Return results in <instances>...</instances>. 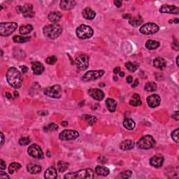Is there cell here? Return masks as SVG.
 I'll return each instance as SVG.
<instances>
[{
    "label": "cell",
    "instance_id": "cell-1",
    "mask_svg": "<svg viewBox=\"0 0 179 179\" xmlns=\"http://www.w3.org/2000/svg\"><path fill=\"white\" fill-rule=\"evenodd\" d=\"M6 79L11 87L18 89L22 85V79L20 73L15 67H10L6 73Z\"/></svg>",
    "mask_w": 179,
    "mask_h": 179
},
{
    "label": "cell",
    "instance_id": "cell-2",
    "mask_svg": "<svg viewBox=\"0 0 179 179\" xmlns=\"http://www.w3.org/2000/svg\"><path fill=\"white\" fill-rule=\"evenodd\" d=\"M62 32V27L57 24L47 25L43 27V33L46 38L49 39H55Z\"/></svg>",
    "mask_w": 179,
    "mask_h": 179
},
{
    "label": "cell",
    "instance_id": "cell-3",
    "mask_svg": "<svg viewBox=\"0 0 179 179\" xmlns=\"http://www.w3.org/2000/svg\"><path fill=\"white\" fill-rule=\"evenodd\" d=\"M94 172L91 169H81L76 172H71L67 174L64 176V178L74 179V178H93Z\"/></svg>",
    "mask_w": 179,
    "mask_h": 179
},
{
    "label": "cell",
    "instance_id": "cell-4",
    "mask_svg": "<svg viewBox=\"0 0 179 179\" xmlns=\"http://www.w3.org/2000/svg\"><path fill=\"white\" fill-rule=\"evenodd\" d=\"M76 33L79 39H87L92 37L94 31L91 27L85 25H81L76 29Z\"/></svg>",
    "mask_w": 179,
    "mask_h": 179
},
{
    "label": "cell",
    "instance_id": "cell-5",
    "mask_svg": "<svg viewBox=\"0 0 179 179\" xmlns=\"http://www.w3.org/2000/svg\"><path fill=\"white\" fill-rule=\"evenodd\" d=\"M136 145L139 148L147 150V149H151L155 146V141L151 135H146L138 141Z\"/></svg>",
    "mask_w": 179,
    "mask_h": 179
},
{
    "label": "cell",
    "instance_id": "cell-6",
    "mask_svg": "<svg viewBox=\"0 0 179 179\" xmlns=\"http://www.w3.org/2000/svg\"><path fill=\"white\" fill-rule=\"evenodd\" d=\"M18 24L16 22H1L0 23V34L3 37H8L16 30Z\"/></svg>",
    "mask_w": 179,
    "mask_h": 179
},
{
    "label": "cell",
    "instance_id": "cell-7",
    "mask_svg": "<svg viewBox=\"0 0 179 179\" xmlns=\"http://www.w3.org/2000/svg\"><path fill=\"white\" fill-rule=\"evenodd\" d=\"M44 94L49 97L58 99L62 96V88L59 85H55L51 87L46 88L44 90Z\"/></svg>",
    "mask_w": 179,
    "mask_h": 179
},
{
    "label": "cell",
    "instance_id": "cell-8",
    "mask_svg": "<svg viewBox=\"0 0 179 179\" xmlns=\"http://www.w3.org/2000/svg\"><path fill=\"white\" fill-rule=\"evenodd\" d=\"M104 74V71L103 70H96V71H89L86 72L81 78V80L84 82H88L94 81L100 79Z\"/></svg>",
    "mask_w": 179,
    "mask_h": 179
},
{
    "label": "cell",
    "instance_id": "cell-9",
    "mask_svg": "<svg viewBox=\"0 0 179 179\" xmlns=\"http://www.w3.org/2000/svg\"><path fill=\"white\" fill-rule=\"evenodd\" d=\"M75 63L79 70H85L89 66V57L85 54L80 55L76 58Z\"/></svg>",
    "mask_w": 179,
    "mask_h": 179
},
{
    "label": "cell",
    "instance_id": "cell-10",
    "mask_svg": "<svg viewBox=\"0 0 179 179\" xmlns=\"http://www.w3.org/2000/svg\"><path fill=\"white\" fill-rule=\"evenodd\" d=\"M160 27L155 23L148 22L143 25L140 28V32L145 35H150L157 32L159 31Z\"/></svg>",
    "mask_w": 179,
    "mask_h": 179
},
{
    "label": "cell",
    "instance_id": "cell-11",
    "mask_svg": "<svg viewBox=\"0 0 179 179\" xmlns=\"http://www.w3.org/2000/svg\"><path fill=\"white\" fill-rule=\"evenodd\" d=\"M79 136V133L76 130H65L60 134L59 138L62 141H71L76 139Z\"/></svg>",
    "mask_w": 179,
    "mask_h": 179
},
{
    "label": "cell",
    "instance_id": "cell-12",
    "mask_svg": "<svg viewBox=\"0 0 179 179\" xmlns=\"http://www.w3.org/2000/svg\"><path fill=\"white\" fill-rule=\"evenodd\" d=\"M16 10L19 13H22L26 18H32L34 16L33 7L31 4H25L24 6H17Z\"/></svg>",
    "mask_w": 179,
    "mask_h": 179
},
{
    "label": "cell",
    "instance_id": "cell-13",
    "mask_svg": "<svg viewBox=\"0 0 179 179\" xmlns=\"http://www.w3.org/2000/svg\"><path fill=\"white\" fill-rule=\"evenodd\" d=\"M28 153L29 155L34 158L37 159H43V153L42 151L41 148L37 144H32L29 146L28 148Z\"/></svg>",
    "mask_w": 179,
    "mask_h": 179
},
{
    "label": "cell",
    "instance_id": "cell-14",
    "mask_svg": "<svg viewBox=\"0 0 179 179\" xmlns=\"http://www.w3.org/2000/svg\"><path fill=\"white\" fill-rule=\"evenodd\" d=\"M88 94L90 97H92L94 100L101 101L104 97V93L102 90L98 88H91L88 90Z\"/></svg>",
    "mask_w": 179,
    "mask_h": 179
},
{
    "label": "cell",
    "instance_id": "cell-15",
    "mask_svg": "<svg viewBox=\"0 0 179 179\" xmlns=\"http://www.w3.org/2000/svg\"><path fill=\"white\" fill-rule=\"evenodd\" d=\"M160 13H172V14H178L179 13L178 7L174 5H165L162 6L160 8Z\"/></svg>",
    "mask_w": 179,
    "mask_h": 179
},
{
    "label": "cell",
    "instance_id": "cell-16",
    "mask_svg": "<svg viewBox=\"0 0 179 179\" xmlns=\"http://www.w3.org/2000/svg\"><path fill=\"white\" fill-rule=\"evenodd\" d=\"M164 161H165L164 157L162 155L159 154L155 155L150 160V164L151 166L155 168H160L163 165Z\"/></svg>",
    "mask_w": 179,
    "mask_h": 179
},
{
    "label": "cell",
    "instance_id": "cell-17",
    "mask_svg": "<svg viewBox=\"0 0 179 179\" xmlns=\"http://www.w3.org/2000/svg\"><path fill=\"white\" fill-rule=\"evenodd\" d=\"M147 103L151 108H155L160 104V97L157 94H152V95L148 97Z\"/></svg>",
    "mask_w": 179,
    "mask_h": 179
},
{
    "label": "cell",
    "instance_id": "cell-18",
    "mask_svg": "<svg viewBox=\"0 0 179 179\" xmlns=\"http://www.w3.org/2000/svg\"><path fill=\"white\" fill-rule=\"evenodd\" d=\"M75 1H69V0H62L60 1V8L64 10H69L73 9L76 6Z\"/></svg>",
    "mask_w": 179,
    "mask_h": 179
},
{
    "label": "cell",
    "instance_id": "cell-19",
    "mask_svg": "<svg viewBox=\"0 0 179 179\" xmlns=\"http://www.w3.org/2000/svg\"><path fill=\"white\" fill-rule=\"evenodd\" d=\"M31 69L35 75H40L43 72L44 67L43 65L39 62H31Z\"/></svg>",
    "mask_w": 179,
    "mask_h": 179
},
{
    "label": "cell",
    "instance_id": "cell-20",
    "mask_svg": "<svg viewBox=\"0 0 179 179\" xmlns=\"http://www.w3.org/2000/svg\"><path fill=\"white\" fill-rule=\"evenodd\" d=\"M134 147V142L132 140L126 139L122 142L120 144V148L123 151L131 150Z\"/></svg>",
    "mask_w": 179,
    "mask_h": 179
},
{
    "label": "cell",
    "instance_id": "cell-21",
    "mask_svg": "<svg viewBox=\"0 0 179 179\" xmlns=\"http://www.w3.org/2000/svg\"><path fill=\"white\" fill-rule=\"evenodd\" d=\"M153 65H154V67H156V68L163 70V69H164L166 67L167 62H166L165 59L162 58H157L153 60Z\"/></svg>",
    "mask_w": 179,
    "mask_h": 179
},
{
    "label": "cell",
    "instance_id": "cell-22",
    "mask_svg": "<svg viewBox=\"0 0 179 179\" xmlns=\"http://www.w3.org/2000/svg\"><path fill=\"white\" fill-rule=\"evenodd\" d=\"M83 16L87 20H93L96 16V13L90 8H86L83 11Z\"/></svg>",
    "mask_w": 179,
    "mask_h": 179
},
{
    "label": "cell",
    "instance_id": "cell-23",
    "mask_svg": "<svg viewBox=\"0 0 179 179\" xmlns=\"http://www.w3.org/2000/svg\"><path fill=\"white\" fill-rule=\"evenodd\" d=\"M27 171L31 174H37L41 172L42 168L41 166L34 164H29L27 167Z\"/></svg>",
    "mask_w": 179,
    "mask_h": 179
},
{
    "label": "cell",
    "instance_id": "cell-24",
    "mask_svg": "<svg viewBox=\"0 0 179 179\" xmlns=\"http://www.w3.org/2000/svg\"><path fill=\"white\" fill-rule=\"evenodd\" d=\"M106 104L107 106V109H109V111L110 112H114L116 109L117 107V102L115 100L111 98L107 99L106 101Z\"/></svg>",
    "mask_w": 179,
    "mask_h": 179
},
{
    "label": "cell",
    "instance_id": "cell-25",
    "mask_svg": "<svg viewBox=\"0 0 179 179\" xmlns=\"http://www.w3.org/2000/svg\"><path fill=\"white\" fill-rule=\"evenodd\" d=\"M44 176H45L46 178H48V179L56 178L57 176H58L56 169L53 167L48 168V169H46V171L45 172Z\"/></svg>",
    "mask_w": 179,
    "mask_h": 179
},
{
    "label": "cell",
    "instance_id": "cell-26",
    "mask_svg": "<svg viewBox=\"0 0 179 179\" xmlns=\"http://www.w3.org/2000/svg\"><path fill=\"white\" fill-rule=\"evenodd\" d=\"M95 172L96 174H97V175L99 176H106L107 175H109L110 171H109V169L106 167L97 166V167H96L95 168Z\"/></svg>",
    "mask_w": 179,
    "mask_h": 179
},
{
    "label": "cell",
    "instance_id": "cell-27",
    "mask_svg": "<svg viewBox=\"0 0 179 179\" xmlns=\"http://www.w3.org/2000/svg\"><path fill=\"white\" fill-rule=\"evenodd\" d=\"M48 20L52 22H58L62 18V14L60 12H52L48 15Z\"/></svg>",
    "mask_w": 179,
    "mask_h": 179
},
{
    "label": "cell",
    "instance_id": "cell-28",
    "mask_svg": "<svg viewBox=\"0 0 179 179\" xmlns=\"http://www.w3.org/2000/svg\"><path fill=\"white\" fill-rule=\"evenodd\" d=\"M123 125L128 130H132L135 127V122L131 118H126L123 121Z\"/></svg>",
    "mask_w": 179,
    "mask_h": 179
},
{
    "label": "cell",
    "instance_id": "cell-29",
    "mask_svg": "<svg viewBox=\"0 0 179 179\" xmlns=\"http://www.w3.org/2000/svg\"><path fill=\"white\" fill-rule=\"evenodd\" d=\"M130 104L133 106H139L140 105H142V102L140 96L138 94H134L130 101Z\"/></svg>",
    "mask_w": 179,
    "mask_h": 179
},
{
    "label": "cell",
    "instance_id": "cell-30",
    "mask_svg": "<svg viewBox=\"0 0 179 179\" xmlns=\"http://www.w3.org/2000/svg\"><path fill=\"white\" fill-rule=\"evenodd\" d=\"M130 24L133 27H139L143 23V19L141 16H136L132 18L129 20Z\"/></svg>",
    "mask_w": 179,
    "mask_h": 179
},
{
    "label": "cell",
    "instance_id": "cell-31",
    "mask_svg": "<svg viewBox=\"0 0 179 179\" xmlns=\"http://www.w3.org/2000/svg\"><path fill=\"white\" fill-rule=\"evenodd\" d=\"M125 67L127 69V70L131 71V72H134V71L137 70L139 67V64L136 62H128L125 63Z\"/></svg>",
    "mask_w": 179,
    "mask_h": 179
},
{
    "label": "cell",
    "instance_id": "cell-32",
    "mask_svg": "<svg viewBox=\"0 0 179 179\" xmlns=\"http://www.w3.org/2000/svg\"><path fill=\"white\" fill-rule=\"evenodd\" d=\"M160 46V43L156 41L148 40L146 43V47L149 50H155Z\"/></svg>",
    "mask_w": 179,
    "mask_h": 179
},
{
    "label": "cell",
    "instance_id": "cell-33",
    "mask_svg": "<svg viewBox=\"0 0 179 179\" xmlns=\"http://www.w3.org/2000/svg\"><path fill=\"white\" fill-rule=\"evenodd\" d=\"M33 27L31 25H23V26H21L19 31H20V33L22 35H26L27 34L30 33L31 31H32Z\"/></svg>",
    "mask_w": 179,
    "mask_h": 179
},
{
    "label": "cell",
    "instance_id": "cell-34",
    "mask_svg": "<svg viewBox=\"0 0 179 179\" xmlns=\"http://www.w3.org/2000/svg\"><path fill=\"white\" fill-rule=\"evenodd\" d=\"M21 168V165L19 163H13L10 164L8 167V172L10 174H14L15 172H18L19 169Z\"/></svg>",
    "mask_w": 179,
    "mask_h": 179
},
{
    "label": "cell",
    "instance_id": "cell-35",
    "mask_svg": "<svg viewBox=\"0 0 179 179\" xmlns=\"http://www.w3.org/2000/svg\"><path fill=\"white\" fill-rule=\"evenodd\" d=\"M13 41L16 43H25V42L29 41L31 39V37H25L22 36H14L13 37Z\"/></svg>",
    "mask_w": 179,
    "mask_h": 179
},
{
    "label": "cell",
    "instance_id": "cell-36",
    "mask_svg": "<svg viewBox=\"0 0 179 179\" xmlns=\"http://www.w3.org/2000/svg\"><path fill=\"white\" fill-rule=\"evenodd\" d=\"M157 84L154 82H148L145 85V90L148 92H153L157 90Z\"/></svg>",
    "mask_w": 179,
    "mask_h": 179
},
{
    "label": "cell",
    "instance_id": "cell-37",
    "mask_svg": "<svg viewBox=\"0 0 179 179\" xmlns=\"http://www.w3.org/2000/svg\"><path fill=\"white\" fill-rule=\"evenodd\" d=\"M68 163H65L64 161H60L58 163V169L60 172H64L68 169Z\"/></svg>",
    "mask_w": 179,
    "mask_h": 179
},
{
    "label": "cell",
    "instance_id": "cell-38",
    "mask_svg": "<svg viewBox=\"0 0 179 179\" xmlns=\"http://www.w3.org/2000/svg\"><path fill=\"white\" fill-rule=\"evenodd\" d=\"M58 130V125L55 123H50L49 125H46L45 127H44V130L46 132H52V131H55V130Z\"/></svg>",
    "mask_w": 179,
    "mask_h": 179
},
{
    "label": "cell",
    "instance_id": "cell-39",
    "mask_svg": "<svg viewBox=\"0 0 179 179\" xmlns=\"http://www.w3.org/2000/svg\"><path fill=\"white\" fill-rule=\"evenodd\" d=\"M83 118H85L86 121H88V123L89 124H94L95 123L97 122V118L96 117H94V116H92V115H83Z\"/></svg>",
    "mask_w": 179,
    "mask_h": 179
},
{
    "label": "cell",
    "instance_id": "cell-40",
    "mask_svg": "<svg viewBox=\"0 0 179 179\" xmlns=\"http://www.w3.org/2000/svg\"><path fill=\"white\" fill-rule=\"evenodd\" d=\"M57 60H58V59L55 55H52V56H50V57H48V58H46V62L48 64H55Z\"/></svg>",
    "mask_w": 179,
    "mask_h": 179
},
{
    "label": "cell",
    "instance_id": "cell-41",
    "mask_svg": "<svg viewBox=\"0 0 179 179\" xmlns=\"http://www.w3.org/2000/svg\"><path fill=\"white\" fill-rule=\"evenodd\" d=\"M30 139L28 137H22L19 140V144L21 145V146H27L28 145L29 143H30Z\"/></svg>",
    "mask_w": 179,
    "mask_h": 179
},
{
    "label": "cell",
    "instance_id": "cell-42",
    "mask_svg": "<svg viewBox=\"0 0 179 179\" xmlns=\"http://www.w3.org/2000/svg\"><path fill=\"white\" fill-rule=\"evenodd\" d=\"M132 174V172L130 171V170H127V171L121 172L120 176H121L122 178H129L131 177Z\"/></svg>",
    "mask_w": 179,
    "mask_h": 179
},
{
    "label": "cell",
    "instance_id": "cell-43",
    "mask_svg": "<svg viewBox=\"0 0 179 179\" xmlns=\"http://www.w3.org/2000/svg\"><path fill=\"white\" fill-rule=\"evenodd\" d=\"M178 133H179L178 129H176L173 132H172V139H173L174 141H175V142L176 143H178L179 142Z\"/></svg>",
    "mask_w": 179,
    "mask_h": 179
},
{
    "label": "cell",
    "instance_id": "cell-44",
    "mask_svg": "<svg viewBox=\"0 0 179 179\" xmlns=\"http://www.w3.org/2000/svg\"><path fill=\"white\" fill-rule=\"evenodd\" d=\"M0 178L1 179H4V178H10L9 176H8L7 174L6 173H4L3 172H0Z\"/></svg>",
    "mask_w": 179,
    "mask_h": 179
},
{
    "label": "cell",
    "instance_id": "cell-45",
    "mask_svg": "<svg viewBox=\"0 0 179 179\" xmlns=\"http://www.w3.org/2000/svg\"><path fill=\"white\" fill-rule=\"evenodd\" d=\"M0 167H1V170H4L6 169V163H4L3 160H0Z\"/></svg>",
    "mask_w": 179,
    "mask_h": 179
},
{
    "label": "cell",
    "instance_id": "cell-46",
    "mask_svg": "<svg viewBox=\"0 0 179 179\" xmlns=\"http://www.w3.org/2000/svg\"><path fill=\"white\" fill-rule=\"evenodd\" d=\"M126 81L128 83H132V81H133V78H132V76H128L127 79H126Z\"/></svg>",
    "mask_w": 179,
    "mask_h": 179
},
{
    "label": "cell",
    "instance_id": "cell-47",
    "mask_svg": "<svg viewBox=\"0 0 179 179\" xmlns=\"http://www.w3.org/2000/svg\"><path fill=\"white\" fill-rule=\"evenodd\" d=\"M114 4L117 7H121L122 6V1H118V0H115V1H114Z\"/></svg>",
    "mask_w": 179,
    "mask_h": 179
},
{
    "label": "cell",
    "instance_id": "cell-48",
    "mask_svg": "<svg viewBox=\"0 0 179 179\" xmlns=\"http://www.w3.org/2000/svg\"><path fill=\"white\" fill-rule=\"evenodd\" d=\"M120 72H121V67H115V68L113 69V73H115V74L119 73Z\"/></svg>",
    "mask_w": 179,
    "mask_h": 179
},
{
    "label": "cell",
    "instance_id": "cell-49",
    "mask_svg": "<svg viewBox=\"0 0 179 179\" xmlns=\"http://www.w3.org/2000/svg\"><path fill=\"white\" fill-rule=\"evenodd\" d=\"M0 136H1V146H2L4 143V136L2 132H1V134H0Z\"/></svg>",
    "mask_w": 179,
    "mask_h": 179
},
{
    "label": "cell",
    "instance_id": "cell-50",
    "mask_svg": "<svg viewBox=\"0 0 179 179\" xmlns=\"http://www.w3.org/2000/svg\"><path fill=\"white\" fill-rule=\"evenodd\" d=\"M22 73H25L27 72V71H28V69H27V67L22 66Z\"/></svg>",
    "mask_w": 179,
    "mask_h": 179
},
{
    "label": "cell",
    "instance_id": "cell-51",
    "mask_svg": "<svg viewBox=\"0 0 179 179\" xmlns=\"http://www.w3.org/2000/svg\"><path fill=\"white\" fill-rule=\"evenodd\" d=\"M138 85H139V81H138V79H136L135 81H134V84L132 85V88H136Z\"/></svg>",
    "mask_w": 179,
    "mask_h": 179
},
{
    "label": "cell",
    "instance_id": "cell-52",
    "mask_svg": "<svg viewBox=\"0 0 179 179\" xmlns=\"http://www.w3.org/2000/svg\"><path fill=\"white\" fill-rule=\"evenodd\" d=\"M178 111H176V113H175V114H174V119H176V121H178Z\"/></svg>",
    "mask_w": 179,
    "mask_h": 179
},
{
    "label": "cell",
    "instance_id": "cell-53",
    "mask_svg": "<svg viewBox=\"0 0 179 179\" xmlns=\"http://www.w3.org/2000/svg\"><path fill=\"white\" fill-rule=\"evenodd\" d=\"M123 18H127V19H129V20H130V19L132 18V16L130 14H127V15H124L123 16Z\"/></svg>",
    "mask_w": 179,
    "mask_h": 179
},
{
    "label": "cell",
    "instance_id": "cell-54",
    "mask_svg": "<svg viewBox=\"0 0 179 179\" xmlns=\"http://www.w3.org/2000/svg\"><path fill=\"white\" fill-rule=\"evenodd\" d=\"M172 21H173L174 22L176 23V24H177V23H178V22H179V20H178V18H175V19H174V20H171L169 21V22H172Z\"/></svg>",
    "mask_w": 179,
    "mask_h": 179
},
{
    "label": "cell",
    "instance_id": "cell-55",
    "mask_svg": "<svg viewBox=\"0 0 179 179\" xmlns=\"http://www.w3.org/2000/svg\"><path fill=\"white\" fill-rule=\"evenodd\" d=\"M6 97L8 99L11 98V94H10L9 92H6Z\"/></svg>",
    "mask_w": 179,
    "mask_h": 179
},
{
    "label": "cell",
    "instance_id": "cell-56",
    "mask_svg": "<svg viewBox=\"0 0 179 179\" xmlns=\"http://www.w3.org/2000/svg\"><path fill=\"white\" fill-rule=\"evenodd\" d=\"M61 125H62V126H64V127H66V126L68 125V123H67V122H66V121H64V122H62V123H61Z\"/></svg>",
    "mask_w": 179,
    "mask_h": 179
},
{
    "label": "cell",
    "instance_id": "cell-57",
    "mask_svg": "<svg viewBox=\"0 0 179 179\" xmlns=\"http://www.w3.org/2000/svg\"><path fill=\"white\" fill-rule=\"evenodd\" d=\"M119 74L121 76V77H123L124 76H125V73L123 72V71H121V72L119 73Z\"/></svg>",
    "mask_w": 179,
    "mask_h": 179
},
{
    "label": "cell",
    "instance_id": "cell-58",
    "mask_svg": "<svg viewBox=\"0 0 179 179\" xmlns=\"http://www.w3.org/2000/svg\"><path fill=\"white\" fill-rule=\"evenodd\" d=\"M14 94H15V97H18V92H16V91H15L14 92Z\"/></svg>",
    "mask_w": 179,
    "mask_h": 179
},
{
    "label": "cell",
    "instance_id": "cell-59",
    "mask_svg": "<svg viewBox=\"0 0 179 179\" xmlns=\"http://www.w3.org/2000/svg\"><path fill=\"white\" fill-rule=\"evenodd\" d=\"M176 64H177V66L178 67L179 64H178V56L176 58Z\"/></svg>",
    "mask_w": 179,
    "mask_h": 179
}]
</instances>
